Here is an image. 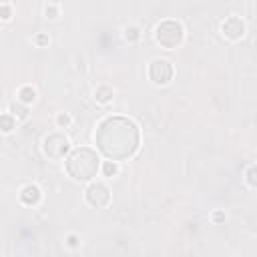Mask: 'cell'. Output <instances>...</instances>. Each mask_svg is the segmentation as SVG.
Wrapping results in <instances>:
<instances>
[{
  "instance_id": "18",
  "label": "cell",
  "mask_w": 257,
  "mask_h": 257,
  "mask_svg": "<svg viewBox=\"0 0 257 257\" xmlns=\"http://www.w3.org/2000/svg\"><path fill=\"white\" fill-rule=\"evenodd\" d=\"M65 241H67V245H69L71 249H77V247H81V237H79L77 233H69Z\"/></svg>"
},
{
  "instance_id": "21",
  "label": "cell",
  "mask_w": 257,
  "mask_h": 257,
  "mask_svg": "<svg viewBox=\"0 0 257 257\" xmlns=\"http://www.w3.org/2000/svg\"><path fill=\"white\" fill-rule=\"evenodd\" d=\"M211 219H213L215 223H223V221H225V213H223V211H215V213L211 215Z\"/></svg>"
},
{
  "instance_id": "9",
  "label": "cell",
  "mask_w": 257,
  "mask_h": 257,
  "mask_svg": "<svg viewBox=\"0 0 257 257\" xmlns=\"http://www.w3.org/2000/svg\"><path fill=\"white\" fill-rule=\"evenodd\" d=\"M113 96H115V90L109 85H100V86L94 88V100L100 102V105H107V102H111Z\"/></svg>"
},
{
  "instance_id": "15",
  "label": "cell",
  "mask_w": 257,
  "mask_h": 257,
  "mask_svg": "<svg viewBox=\"0 0 257 257\" xmlns=\"http://www.w3.org/2000/svg\"><path fill=\"white\" fill-rule=\"evenodd\" d=\"M245 183H247L251 189H257V165H251V167L245 171Z\"/></svg>"
},
{
  "instance_id": "11",
  "label": "cell",
  "mask_w": 257,
  "mask_h": 257,
  "mask_svg": "<svg viewBox=\"0 0 257 257\" xmlns=\"http://www.w3.org/2000/svg\"><path fill=\"white\" fill-rule=\"evenodd\" d=\"M10 115L16 117V121H24L28 117V107L22 105V102H12L10 105Z\"/></svg>"
},
{
  "instance_id": "14",
  "label": "cell",
  "mask_w": 257,
  "mask_h": 257,
  "mask_svg": "<svg viewBox=\"0 0 257 257\" xmlns=\"http://www.w3.org/2000/svg\"><path fill=\"white\" fill-rule=\"evenodd\" d=\"M125 40L131 42V44L139 42V40H141V30H139V26H127V28H125Z\"/></svg>"
},
{
  "instance_id": "2",
  "label": "cell",
  "mask_w": 257,
  "mask_h": 257,
  "mask_svg": "<svg viewBox=\"0 0 257 257\" xmlns=\"http://www.w3.org/2000/svg\"><path fill=\"white\" fill-rule=\"evenodd\" d=\"M100 157L98 153L90 147H79L73 149L71 155L65 159V169L69 173V177H73L75 181H90L96 177V173L100 171Z\"/></svg>"
},
{
  "instance_id": "19",
  "label": "cell",
  "mask_w": 257,
  "mask_h": 257,
  "mask_svg": "<svg viewBox=\"0 0 257 257\" xmlns=\"http://www.w3.org/2000/svg\"><path fill=\"white\" fill-rule=\"evenodd\" d=\"M0 16H2L4 20H8L12 16V6L6 4V2H2V4H0Z\"/></svg>"
},
{
  "instance_id": "13",
  "label": "cell",
  "mask_w": 257,
  "mask_h": 257,
  "mask_svg": "<svg viewBox=\"0 0 257 257\" xmlns=\"http://www.w3.org/2000/svg\"><path fill=\"white\" fill-rule=\"evenodd\" d=\"M100 171H102V175L105 177H115L117 173H119V163H115V161H105L100 165Z\"/></svg>"
},
{
  "instance_id": "3",
  "label": "cell",
  "mask_w": 257,
  "mask_h": 257,
  "mask_svg": "<svg viewBox=\"0 0 257 257\" xmlns=\"http://www.w3.org/2000/svg\"><path fill=\"white\" fill-rule=\"evenodd\" d=\"M183 38H185V28L179 20L167 18V20L159 22L157 28H155V40L165 50H175L177 46H181Z\"/></svg>"
},
{
  "instance_id": "17",
  "label": "cell",
  "mask_w": 257,
  "mask_h": 257,
  "mask_svg": "<svg viewBox=\"0 0 257 257\" xmlns=\"http://www.w3.org/2000/svg\"><path fill=\"white\" fill-rule=\"evenodd\" d=\"M71 123H73V119H71V115H69V113H59V115H57V125H59L61 129L71 127Z\"/></svg>"
},
{
  "instance_id": "16",
  "label": "cell",
  "mask_w": 257,
  "mask_h": 257,
  "mask_svg": "<svg viewBox=\"0 0 257 257\" xmlns=\"http://www.w3.org/2000/svg\"><path fill=\"white\" fill-rule=\"evenodd\" d=\"M59 12H61V6H59V4H55V2H50V4H46V6H44V14H46V18H57V16H59Z\"/></svg>"
},
{
  "instance_id": "10",
  "label": "cell",
  "mask_w": 257,
  "mask_h": 257,
  "mask_svg": "<svg viewBox=\"0 0 257 257\" xmlns=\"http://www.w3.org/2000/svg\"><path fill=\"white\" fill-rule=\"evenodd\" d=\"M36 100V90L32 88V86H20L18 88V102H22V105H32V102Z\"/></svg>"
},
{
  "instance_id": "1",
  "label": "cell",
  "mask_w": 257,
  "mask_h": 257,
  "mask_svg": "<svg viewBox=\"0 0 257 257\" xmlns=\"http://www.w3.org/2000/svg\"><path fill=\"white\" fill-rule=\"evenodd\" d=\"M98 151L109 161L121 163L131 159L139 151L141 133L139 127L127 117H107L100 121L94 133Z\"/></svg>"
},
{
  "instance_id": "20",
  "label": "cell",
  "mask_w": 257,
  "mask_h": 257,
  "mask_svg": "<svg viewBox=\"0 0 257 257\" xmlns=\"http://www.w3.org/2000/svg\"><path fill=\"white\" fill-rule=\"evenodd\" d=\"M34 42H36L38 46H46V44L50 42V38H48V34L40 32V34H36V36H34Z\"/></svg>"
},
{
  "instance_id": "5",
  "label": "cell",
  "mask_w": 257,
  "mask_h": 257,
  "mask_svg": "<svg viewBox=\"0 0 257 257\" xmlns=\"http://www.w3.org/2000/svg\"><path fill=\"white\" fill-rule=\"evenodd\" d=\"M149 81L153 85H157V86H165L173 81L175 77V69H173V63L167 61V59H155V61H151L149 65Z\"/></svg>"
},
{
  "instance_id": "6",
  "label": "cell",
  "mask_w": 257,
  "mask_h": 257,
  "mask_svg": "<svg viewBox=\"0 0 257 257\" xmlns=\"http://www.w3.org/2000/svg\"><path fill=\"white\" fill-rule=\"evenodd\" d=\"M85 199H86V203L90 205V207L102 209V207H107V205L111 203V189L105 183H100V181H92L85 191Z\"/></svg>"
},
{
  "instance_id": "4",
  "label": "cell",
  "mask_w": 257,
  "mask_h": 257,
  "mask_svg": "<svg viewBox=\"0 0 257 257\" xmlns=\"http://www.w3.org/2000/svg\"><path fill=\"white\" fill-rule=\"evenodd\" d=\"M42 151L48 159H55V161L67 159L71 155V141L65 133H50L42 141Z\"/></svg>"
},
{
  "instance_id": "7",
  "label": "cell",
  "mask_w": 257,
  "mask_h": 257,
  "mask_svg": "<svg viewBox=\"0 0 257 257\" xmlns=\"http://www.w3.org/2000/svg\"><path fill=\"white\" fill-rule=\"evenodd\" d=\"M245 22L239 18V16H227L223 22H221V34L227 38V40H241L245 36Z\"/></svg>"
},
{
  "instance_id": "8",
  "label": "cell",
  "mask_w": 257,
  "mask_h": 257,
  "mask_svg": "<svg viewBox=\"0 0 257 257\" xmlns=\"http://www.w3.org/2000/svg\"><path fill=\"white\" fill-rule=\"evenodd\" d=\"M20 201H22L24 205H28V207H36V205L42 201V191H40V187L34 185V183L24 185V187L20 189Z\"/></svg>"
},
{
  "instance_id": "12",
  "label": "cell",
  "mask_w": 257,
  "mask_h": 257,
  "mask_svg": "<svg viewBox=\"0 0 257 257\" xmlns=\"http://www.w3.org/2000/svg\"><path fill=\"white\" fill-rule=\"evenodd\" d=\"M16 117H12L10 113H4L0 117V127H2V133H10L12 129H16Z\"/></svg>"
}]
</instances>
